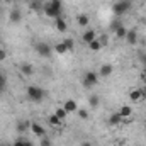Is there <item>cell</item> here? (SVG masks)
<instances>
[{"label":"cell","mask_w":146,"mask_h":146,"mask_svg":"<svg viewBox=\"0 0 146 146\" xmlns=\"http://www.w3.org/2000/svg\"><path fill=\"white\" fill-rule=\"evenodd\" d=\"M54 51H56L58 54H65V53H66V46H65L63 42H58V44L54 46Z\"/></svg>","instance_id":"cell-25"},{"label":"cell","mask_w":146,"mask_h":146,"mask_svg":"<svg viewBox=\"0 0 146 146\" xmlns=\"http://www.w3.org/2000/svg\"><path fill=\"white\" fill-rule=\"evenodd\" d=\"M145 73H146V65H145Z\"/></svg>","instance_id":"cell-38"},{"label":"cell","mask_w":146,"mask_h":146,"mask_svg":"<svg viewBox=\"0 0 146 146\" xmlns=\"http://www.w3.org/2000/svg\"><path fill=\"white\" fill-rule=\"evenodd\" d=\"M139 61H141L143 65H146V54H145V53H141V54H139Z\"/></svg>","instance_id":"cell-33"},{"label":"cell","mask_w":146,"mask_h":146,"mask_svg":"<svg viewBox=\"0 0 146 146\" xmlns=\"http://www.w3.org/2000/svg\"><path fill=\"white\" fill-rule=\"evenodd\" d=\"M131 10V2L129 0H117L114 5H112V12L115 17H122L124 14H127Z\"/></svg>","instance_id":"cell-3"},{"label":"cell","mask_w":146,"mask_h":146,"mask_svg":"<svg viewBox=\"0 0 146 146\" xmlns=\"http://www.w3.org/2000/svg\"><path fill=\"white\" fill-rule=\"evenodd\" d=\"M5 88H7V76L3 73H0V95L5 92Z\"/></svg>","instance_id":"cell-24"},{"label":"cell","mask_w":146,"mask_h":146,"mask_svg":"<svg viewBox=\"0 0 146 146\" xmlns=\"http://www.w3.org/2000/svg\"><path fill=\"white\" fill-rule=\"evenodd\" d=\"M26 146H34V145H33V141H26Z\"/></svg>","instance_id":"cell-35"},{"label":"cell","mask_w":146,"mask_h":146,"mask_svg":"<svg viewBox=\"0 0 146 146\" xmlns=\"http://www.w3.org/2000/svg\"><path fill=\"white\" fill-rule=\"evenodd\" d=\"M34 49H36L37 54L42 56V58H51V54H53V48L49 44H46V42H37L34 46Z\"/></svg>","instance_id":"cell-5"},{"label":"cell","mask_w":146,"mask_h":146,"mask_svg":"<svg viewBox=\"0 0 146 146\" xmlns=\"http://www.w3.org/2000/svg\"><path fill=\"white\" fill-rule=\"evenodd\" d=\"M42 12H44L48 17H51V19L61 17V12H63V0H48V2H44Z\"/></svg>","instance_id":"cell-1"},{"label":"cell","mask_w":146,"mask_h":146,"mask_svg":"<svg viewBox=\"0 0 146 146\" xmlns=\"http://www.w3.org/2000/svg\"><path fill=\"white\" fill-rule=\"evenodd\" d=\"M39 146H51V139H49L48 136H42V138H41V143H39Z\"/></svg>","instance_id":"cell-31"},{"label":"cell","mask_w":146,"mask_h":146,"mask_svg":"<svg viewBox=\"0 0 146 146\" xmlns=\"http://www.w3.org/2000/svg\"><path fill=\"white\" fill-rule=\"evenodd\" d=\"M7 146H9V145H7Z\"/></svg>","instance_id":"cell-41"},{"label":"cell","mask_w":146,"mask_h":146,"mask_svg":"<svg viewBox=\"0 0 146 146\" xmlns=\"http://www.w3.org/2000/svg\"><path fill=\"white\" fill-rule=\"evenodd\" d=\"M76 114H78L80 119H88V112H87V109H78Z\"/></svg>","instance_id":"cell-30"},{"label":"cell","mask_w":146,"mask_h":146,"mask_svg":"<svg viewBox=\"0 0 146 146\" xmlns=\"http://www.w3.org/2000/svg\"><path fill=\"white\" fill-rule=\"evenodd\" d=\"M88 104H90L92 109H97L99 104H100V97H99V95H92V97L88 99Z\"/></svg>","instance_id":"cell-23"},{"label":"cell","mask_w":146,"mask_h":146,"mask_svg":"<svg viewBox=\"0 0 146 146\" xmlns=\"http://www.w3.org/2000/svg\"><path fill=\"white\" fill-rule=\"evenodd\" d=\"M121 26H122V22H121V21H119V19H114V21H112V22H110V31H112V33H114V31H115V29H117V27H121Z\"/></svg>","instance_id":"cell-28"},{"label":"cell","mask_w":146,"mask_h":146,"mask_svg":"<svg viewBox=\"0 0 146 146\" xmlns=\"http://www.w3.org/2000/svg\"><path fill=\"white\" fill-rule=\"evenodd\" d=\"M54 26H56V29H58L60 33H66V29H68V24H66V21H65L63 17L54 19Z\"/></svg>","instance_id":"cell-13"},{"label":"cell","mask_w":146,"mask_h":146,"mask_svg":"<svg viewBox=\"0 0 146 146\" xmlns=\"http://www.w3.org/2000/svg\"><path fill=\"white\" fill-rule=\"evenodd\" d=\"M3 2H7V3H9V2H12V0H3Z\"/></svg>","instance_id":"cell-36"},{"label":"cell","mask_w":146,"mask_h":146,"mask_svg":"<svg viewBox=\"0 0 146 146\" xmlns=\"http://www.w3.org/2000/svg\"><path fill=\"white\" fill-rule=\"evenodd\" d=\"M68 114H75L76 110H78V104L73 100V99H68V100H65V106H63Z\"/></svg>","instance_id":"cell-12"},{"label":"cell","mask_w":146,"mask_h":146,"mask_svg":"<svg viewBox=\"0 0 146 146\" xmlns=\"http://www.w3.org/2000/svg\"><path fill=\"white\" fill-rule=\"evenodd\" d=\"M26 138H17V139H14V143H12V146H26Z\"/></svg>","instance_id":"cell-29"},{"label":"cell","mask_w":146,"mask_h":146,"mask_svg":"<svg viewBox=\"0 0 146 146\" xmlns=\"http://www.w3.org/2000/svg\"><path fill=\"white\" fill-rule=\"evenodd\" d=\"M80 146H92V143H90V141H83Z\"/></svg>","instance_id":"cell-34"},{"label":"cell","mask_w":146,"mask_h":146,"mask_svg":"<svg viewBox=\"0 0 146 146\" xmlns=\"http://www.w3.org/2000/svg\"><path fill=\"white\" fill-rule=\"evenodd\" d=\"M145 92H143V87H139V88H133L131 92H129V100H133V102H141V100H145Z\"/></svg>","instance_id":"cell-6"},{"label":"cell","mask_w":146,"mask_h":146,"mask_svg":"<svg viewBox=\"0 0 146 146\" xmlns=\"http://www.w3.org/2000/svg\"><path fill=\"white\" fill-rule=\"evenodd\" d=\"M54 114H56V115H58V117H60L61 121H63V119H65V117L68 115V112H66V109H65V107H58Z\"/></svg>","instance_id":"cell-26"},{"label":"cell","mask_w":146,"mask_h":146,"mask_svg":"<svg viewBox=\"0 0 146 146\" xmlns=\"http://www.w3.org/2000/svg\"><path fill=\"white\" fill-rule=\"evenodd\" d=\"M48 122H49V126H53V127H60V126H61V119H60L56 114H51L49 119H48Z\"/></svg>","instance_id":"cell-19"},{"label":"cell","mask_w":146,"mask_h":146,"mask_svg":"<svg viewBox=\"0 0 146 146\" xmlns=\"http://www.w3.org/2000/svg\"><path fill=\"white\" fill-rule=\"evenodd\" d=\"M114 73V66L112 65H102L100 66V70H99V76H102V78H107V76H110Z\"/></svg>","instance_id":"cell-11"},{"label":"cell","mask_w":146,"mask_h":146,"mask_svg":"<svg viewBox=\"0 0 146 146\" xmlns=\"http://www.w3.org/2000/svg\"><path fill=\"white\" fill-rule=\"evenodd\" d=\"M0 48H2V39H0Z\"/></svg>","instance_id":"cell-37"},{"label":"cell","mask_w":146,"mask_h":146,"mask_svg":"<svg viewBox=\"0 0 146 146\" xmlns=\"http://www.w3.org/2000/svg\"><path fill=\"white\" fill-rule=\"evenodd\" d=\"M26 94H27V99H29L31 102H34V104L42 102L44 97H46V92H44L41 87H37V85H29Z\"/></svg>","instance_id":"cell-2"},{"label":"cell","mask_w":146,"mask_h":146,"mask_svg":"<svg viewBox=\"0 0 146 146\" xmlns=\"http://www.w3.org/2000/svg\"><path fill=\"white\" fill-rule=\"evenodd\" d=\"M9 21L12 22V24H19L21 21H22V12L15 7V9H12L10 10V14H9Z\"/></svg>","instance_id":"cell-9"},{"label":"cell","mask_w":146,"mask_h":146,"mask_svg":"<svg viewBox=\"0 0 146 146\" xmlns=\"http://www.w3.org/2000/svg\"><path fill=\"white\" fill-rule=\"evenodd\" d=\"M63 44L66 46V51H73V48H75V41H73L72 37L65 39V41H63Z\"/></svg>","instance_id":"cell-27"},{"label":"cell","mask_w":146,"mask_h":146,"mask_svg":"<svg viewBox=\"0 0 146 146\" xmlns=\"http://www.w3.org/2000/svg\"><path fill=\"white\" fill-rule=\"evenodd\" d=\"M21 73H22L24 76H31V75L34 73V66H33L31 63H24V65H21Z\"/></svg>","instance_id":"cell-16"},{"label":"cell","mask_w":146,"mask_h":146,"mask_svg":"<svg viewBox=\"0 0 146 146\" xmlns=\"http://www.w3.org/2000/svg\"><path fill=\"white\" fill-rule=\"evenodd\" d=\"M31 131H33V134L37 136V138L46 136V127H44L42 124H39V122H33V124H31Z\"/></svg>","instance_id":"cell-7"},{"label":"cell","mask_w":146,"mask_h":146,"mask_svg":"<svg viewBox=\"0 0 146 146\" xmlns=\"http://www.w3.org/2000/svg\"><path fill=\"white\" fill-rule=\"evenodd\" d=\"M82 39H83V42H92L94 39H97V33L94 31V29H85V33L82 34Z\"/></svg>","instance_id":"cell-10"},{"label":"cell","mask_w":146,"mask_h":146,"mask_svg":"<svg viewBox=\"0 0 146 146\" xmlns=\"http://www.w3.org/2000/svg\"><path fill=\"white\" fill-rule=\"evenodd\" d=\"M88 48H90L92 51H100V49L104 48V42H102V41L97 37V39H94L92 42H88Z\"/></svg>","instance_id":"cell-17"},{"label":"cell","mask_w":146,"mask_h":146,"mask_svg":"<svg viewBox=\"0 0 146 146\" xmlns=\"http://www.w3.org/2000/svg\"><path fill=\"white\" fill-rule=\"evenodd\" d=\"M5 58H7V51H5V49H2V48H0V61H3V60H5Z\"/></svg>","instance_id":"cell-32"},{"label":"cell","mask_w":146,"mask_h":146,"mask_svg":"<svg viewBox=\"0 0 146 146\" xmlns=\"http://www.w3.org/2000/svg\"><path fill=\"white\" fill-rule=\"evenodd\" d=\"M27 129H31V122L29 121H19L17 122V133H26Z\"/></svg>","instance_id":"cell-18"},{"label":"cell","mask_w":146,"mask_h":146,"mask_svg":"<svg viewBox=\"0 0 146 146\" xmlns=\"http://www.w3.org/2000/svg\"><path fill=\"white\" fill-rule=\"evenodd\" d=\"M117 112H119V114H121V117L124 119V117H129V115L133 114V107H131V106H122Z\"/></svg>","instance_id":"cell-20"},{"label":"cell","mask_w":146,"mask_h":146,"mask_svg":"<svg viewBox=\"0 0 146 146\" xmlns=\"http://www.w3.org/2000/svg\"><path fill=\"white\" fill-rule=\"evenodd\" d=\"M136 146H141V145H136Z\"/></svg>","instance_id":"cell-40"},{"label":"cell","mask_w":146,"mask_h":146,"mask_svg":"<svg viewBox=\"0 0 146 146\" xmlns=\"http://www.w3.org/2000/svg\"><path fill=\"white\" fill-rule=\"evenodd\" d=\"M114 33H115V37L124 39V37H126V34H127V27H126V26H121V27H117Z\"/></svg>","instance_id":"cell-22"},{"label":"cell","mask_w":146,"mask_h":146,"mask_svg":"<svg viewBox=\"0 0 146 146\" xmlns=\"http://www.w3.org/2000/svg\"><path fill=\"white\" fill-rule=\"evenodd\" d=\"M97 82H99V73L92 72V70L85 72V75H83V87H85V88H92V87H95Z\"/></svg>","instance_id":"cell-4"},{"label":"cell","mask_w":146,"mask_h":146,"mask_svg":"<svg viewBox=\"0 0 146 146\" xmlns=\"http://www.w3.org/2000/svg\"><path fill=\"white\" fill-rule=\"evenodd\" d=\"M126 41H127V44L129 46H134V44H138V31L136 29H127V34H126V37H124Z\"/></svg>","instance_id":"cell-8"},{"label":"cell","mask_w":146,"mask_h":146,"mask_svg":"<svg viewBox=\"0 0 146 146\" xmlns=\"http://www.w3.org/2000/svg\"><path fill=\"white\" fill-rule=\"evenodd\" d=\"M29 7H31L33 10H42L44 2H42V0H31V2H29Z\"/></svg>","instance_id":"cell-21"},{"label":"cell","mask_w":146,"mask_h":146,"mask_svg":"<svg viewBox=\"0 0 146 146\" xmlns=\"http://www.w3.org/2000/svg\"><path fill=\"white\" fill-rule=\"evenodd\" d=\"M0 7H2V0H0Z\"/></svg>","instance_id":"cell-39"},{"label":"cell","mask_w":146,"mask_h":146,"mask_svg":"<svg viewBox=\"0 0 146 146\" xmlns=\"http://www.w3.org/2000/svg\"><path fill=\"white\" fill-rule=\"evenodd\" d=\"M121 122H122V117H121L119 112H112L109 115V124L110 126H119Z\"/></svg>","instance_id":"cell-15"},{"label":"cell","mask_w":146,"mask_h":146,"mask_svg":"<svg viewBox=\"0 0 146 146\" xmlns=\"http://www.w3.org/2000/svg\"><path fill=\"white\" fill-rule=\"evenodd\" d=\"M76 22H78L80 27H87V26L90 24V17H88L87 14H78V15H76Z\"/></svg>","instance_id":"cell-14"}]
</instances>
